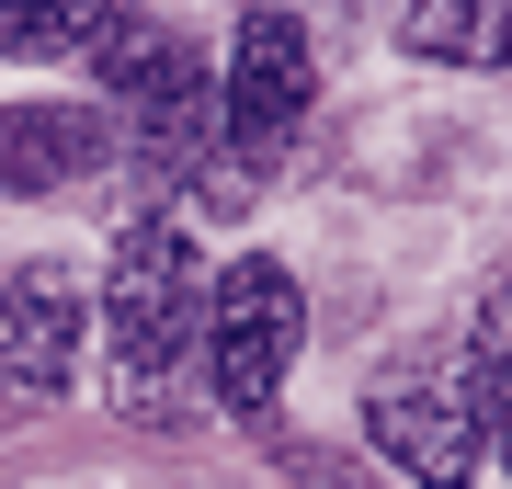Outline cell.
<instances>
[{
  "label": "cell",
  "instance_id": "cell-1",
  "mask_svg": "<svg viewBox=\"0 0 512 489\" xmlns=\"http://www.w3.org/2000/svg\"><path fill=\"white\" fill-rule=\"evenodd\" d=\"M103 342H114V399H160V376L194 342V251L160 205L114 228V285H103Z\"/></svg>",
  "mask_w": 512,
  "mask_h": 489
},
{
  "label": "cell",
  "instance_id": "cell-2",
  "mask_svg": "<svg viewBox=\"0 0 512 489\" xmlns=\"http://www.w3.org/2000/svg\"><path fill=\"white\" fill-rule=\"evenodd\" d=\"M296 330H308V308H296V273L285 262H228L217 273V296L194 308V342H205V376H217V399L239 421H262L274 410V387H285V364H296Z\"/></svg>",
  "mask_w": 512,
  "mask_h": 489
},
{
  "label": "cell",
  "instance_id": "cell-3",
  "mask_svg": "<svg viewBox=\"0 0 512 489\" xmlns=\"http://www.w3.org/2000/svg\"><path fill=\"white\" fill-rule=\"evenodd\" d=\"M92 69H103V91L137 114V148L148 160H194V137L217 126V91H205V57L183 46V35H148V23H114V35L92 46Z\"/></svg>",
  "mask_w": 512,
  "mask_h": 489
},
{
  "label": "cell",
  "instance_id": "cell-4",
  "mask_svg": "<svg viewBox=\"0 0 512 489\" xmlns=\"http://www.w3.org/2000/svg\"><path fill=\"white\" fill-rule=\"evenodd\" d=\"M308 91H319V69H308V23L296 12H251L239 23V57H228V148L239 160H274V148L308 126Z\"/></svg>",
  "mask_w": 512,
  "mask_h": 489
},
{
  "label": "cell",
  "instance_id": "cell-5",
  "mask_svg": "<svg viewBox=\"0 0 512 489\" xmlns=\"http://www.w3.org/2000/svg\"><path fill=\"white\" fill-rule=\"evenodd\" d=\"M69 364H80V285H69V262H23L0 285V387L57 399Z\"/></svg>",
  "mask_w": 512,
  "mask_h": 489
},
{
  "label": "cell",
  "instance_id": "cell-6",
  "mask_svg": "<svg viewBox=\"0 0 512 489\" xmlns=\"http://www.w3.org/2000/svg\"><path fill=\"white\" fill-rule=\"evenodd\" d=\"M103 160H114V126L92 103H12V114H0V182H12V194L92 182Z\"/></svg>",
  "mask_w": 512,
  "mask_h": 489
},
{
  "label": "cell",
  "instance_id": "cell-7",
  "mask_svg": "<svg viewBox=\"0 0 512 489\" xmlns=\"http://www.w3.org/2000/svg\"><path fill=\"white\" fill-rule=\"evenodd\" d=\"M376 444L421 489H467L478 478V410L444 399V387H376Z\"/></svg>",
  "mask_w": 512,
  "mask_h": 489
},
{
  "label": "cell",
  "instance_id": "cell-8",
  "mask_svg": "<svg viewBox=\"0 0 512 489\" xmlns=\"http://www.w3.org/2000/svg\"><path fill=\"white\" fill-rule=\"evenodd\" d=\"M399 46L433 69H512V0H410Z\"/></svg>",
  "mask_w": 512,
  "mask_h": 489
},
{
  "label": "cell",
  "instance_id": "cell-9",
  "mask_svg": "<svg viewBox=\"0 0 512 489\" xmlns=\"http://www.w3.org/2000/svg\"><path fill=\"white\" fill-rule=\"evenodd\" d=\"M126 0H0V57H92Z\"/></svg>",
  "mask_w": 512,
  "mask_h": 489
},
{
  "label": "cell",
  "instance_id": "cell-10",
  "mask_svg": "<svg viewBox=\"0 0 512 489\" xmlns=\"http://www.w3.org/2000/svg\"><path fill=\"white\" fill-rule=\"evenodd\" d=\"M467 410H478V421H512V273L478 296V330H467Z\"/></svg>",
  "mask_w": 512,
  "mask_h": 489
},
{
  "label": "cell",
  "instance_id": "cell-11",
  "mask_svg": "<svg viewBox=\"0 0 512 489\" xmlns=\"http://www.w3.org/2000/svg\"><path fill=\"white\" fill-rule=\"evenodd\" d=\"M501 467H512V421H501Z\"/></svg>",
  "mask_w": 512,
  "mask_h": 489
}]
</instances>
